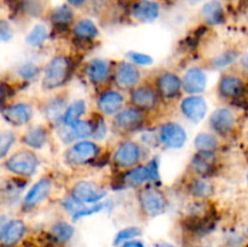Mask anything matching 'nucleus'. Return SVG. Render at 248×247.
Wrapping results in <instances>:
<instances>
[{
    "label": "nucleus",
    "mask_w": 248,
    "mask_h": 247,
    "mask_svg": "<svg viewBox=\"0 0 248 247\" xmlns=\"http://www.w3.org/2000/svg\"><path fill=\"white\" fill-rule=\"evenodd\" d=\"M72 62L63 55L55 56L45 65L41 85L46 91H53L64 86L70 77Z\"/></svg>",
    "instance_id": "nucleus-1"
},
{
    "label": "nucleus",
    "mask_w": 248,
    "mask_h": 247,
    "mask_svg": "<svg viewBox=\"0 0 248 247\" xmlns=\"http://www.w3.org/2000/svg\"><path fill=\"white\" fill-rule=\"evenodd\" d=\"M40 161L39 157L31 149H22L7 157L4 166L10 173L18 177H31L35 174Z\"/></svg>",
    "instance_id": "nucleus-2"
},
{
    "label": "nucleus",
    "mask_w": 248,
    "mask_h": 247,
    "mask_svg": "<svg viewBox=\"0 0 248 247\" xmlns=\"http://www.w3.org/2000/svg\"><path fill=\"white\" fill-rule=\"evenodd\" d=\"M138 202L140 211L149 218L157 217L166 211L167 199L156 186H143L138 193Z\"/></svg>",
    "instance_id": "nucleus-3"
},
{
    "label": "nucleus",
    "mask_w": 248,
    "mask_h": 247,
    "mask_svg": "<svg viewBox=\"0 0 248 247\" xmlns=\"http://www.w3.org/2000/svg\"><path fill=\"white\" fill-rule=\"evenodd\" d=\"M159 181V162L153 159L147 165H137L124 174V183L130 188H140L145 183Z\"/></svg>",
    "instance_id": "nucleus-4"
},
{
    "label": "nucleus",
    "mask_w": 248,
    "mask_h": 247,
    "mask_svg": "<svg viewBox=\"0 0 248 247\" xmlns=\"http://www.w3.org/2000/svg\"><path fill=\"white\" fill-rule=\"evenodd\" d=\"M98 144L92 140H79L68 148L64 154V160L68 165H72V166H82L93 160L98 155Z\"/></svg>",
    "instance_id": "nucleus-5"
},
{
    "label": "nucleus",
    "mask_w": 248,
    "mask_h": 247,
    "mask_svg": "<svg viewBox=\"0 0 248 247\" xmlns=\"http://www.w3.org/2000/svg\"><path fill=\"white\" fill-rule=\"evenodd\" d=\"M142 159V149L133 140H124L113 153V162L123 170H130L137 166Z\"/></svg>",
    "instance_id": "nucleus-6"
},
{
    "label": "nucleus",
    "mask_w": 248,
    "mask_h": 247,
    "mask_svg": "<svg viewBox=\"0 0 248 247\" xmlns=\"http://www.w3.org/2000/svg\"><path fill=\"white\" fill-rule=\"evenodd\" d=\"M157 138L164 147L170 148V149H179L184 147L186 143L188 135H186V128L181 124L169 121V123L162 124L159 127Z\"/></svg>",
    "instance_id": "nucleus-7"
},
{
    "label": "nucleus",
    "mask_w": 248,
    "mask_h": 247,
    "mask_svg": "<svg viewBox=\"0 0 248 247\" xmlns=\"http://www.w3.org/2000/svg\"><path fill=\"white\" fill-rule=\"evenodd\" d=\"M72 196L81 203H98L107 196V190L92 181H79L73 185Z\"/></svg>",
    "instance_id": "nucleus-8"
},
{
    "label": "nucleus",
    "mask_w": 248,
    "mask_h": 247,
    "mask_svg": "<svg viewBox=\"0 0 248 247\" xmlns=\"http://www.w3.org/2000/svg\"><path fill=\"white\" fill-rule=\"evenodd\" d=\"M114 84L121 91H132L140 80V72L137 65L131 62H120L114 70Z\"/></svg>",
    "instance_id": "nucleus-9"
},
{
    "label": "nucleus",
    "mask_w": 248,
    "mask_h": 247,
    "mask_svg": "<svg viewBox=\"0 0 248 247\" xmlns=\"http://www.w3.org/2000/svg\"><path fill=\"white\" fill-rule=\"evenodd\" d=\"M157 102H159V92L150 85L137 86L131 91L130 103L140 110H153L157 106Z\"/></svg>",
    "instance_id": "nucleus-10"
},
{
    "label": "nucleus",
    "mask_w": 248,
    "mask_h": 247,
    "mask_svg": "<svg viewBox=\"0 0 248 247\" xmlns=\"http://www.w3.org/2000/svg\"><path fill=\"white\" fill-rule=\"evenodd\" d=\"M155 87L159 92V96H161L162 98L173 99L183 90V82L176 73L162 72L155 80Z\"/></svg>",
    "instance_id": "nucleus-11"
},
{
    "label": "nucleus",
    "mask_w": 248,
    "mask_h": 247,
    "mask_svg": "<svg viewBox=\"0 0 248 247\" xmlns=\"http://www.w3.org/2000/svg\"><path fill=\"white\" fill-rule=\"evenodd\" d=\"M145 121V114L143 110L130 107L119 111L113 119L114 127L119 131H132L142 126Z\"/></svg>",
    "instance_id": "nucleus-12"
},
{
    "label": "nucleus",
    "mask_w": 248,
    "mask_h": 247,
    "mask_svg": "<svg viewBox=\"0 0 248 247\" xmlns=\"http://www.w3.org/2000/svg\"><path fill=\"white\" fill-rule=\"evenodd\" d=\"M181 111L189 121L198 124L203 120L206 113H207V103L203 97L198 94H190L182 99Z\"/></svg>",
    "instance_id": "nucleus-13"
},
{
    "label": "nucleus",
    "mask_w": 248,
    "mask_h": 247,
    "mask_svg": "<svg viewBox=\"0 0 248 247\" xmlns=\"http://www.w3.org/2000/svg\"><path fill=\"white\" fill-rule=\"evenodd\" d=\"M33 108L28 103H15L1 108L2 118L12 126H23L28 124L33 118Z\"/></svg>",
    "instance_id": "nucleus-14"
},
{
    "label": "nucleus",
    "mask_w": 248,
    "mask_h": 247,
    "mask_svg": "<svg viewBox=\"0 0 248 247\" xmlns=\"http://www.w3.org/2000/svg\"><path fill=\"white\" fill-rule=\"evenodd\" d=\"M125 98L118 90H107L102 92L97 98V109L103 115H116L123 110Z\"/></svg>",
    "instance_id": "nucleus-15"
},
{
    "label": "nucleus",
    "mask_w": 248,
    "mask_h": 247,
    "mask_svg": "<svg viewBox=\"0 0 248 247\" xmlns=\"http://www.w3.org/2000/svg\"><path fill=\"white\" fill-rule=\"evenodd\" d=\"M236 125V116L229 108H218L211 114L210 126L216 133L228 135Z\"/></svg>",
    "instance_id": "nucleus-16"
},
{
    "label": "nucleus",
    "mask_w": 248,
    "mask_h": 247,
    "mask_svg": "<svg viewBox=\"0 0 248 247\" xmlns=\"http://www.w3.org/2000/svg\"><path fill=\"white\" fill-rule=\"evenodd\" d=\"M131 16L140 23H150L160 16V5L155 0H137L131 7Z\"/></svg>",
    "instance_id": "nucleus-17"
},
{
    "label": "nucleus",
    "mask_w": 248,
    "mask_h": 247,
    "mask_svg": "<svg viewBox=\"0 0 248 247\" xmlns=\"http://www.w3.org/2000/svg\"><path fill=\"white\" fill-rule=\"evenodd\" d=\"M52 182L48 178H41L31 185V188L27 191L23 199V207L27 210L36 207L39 203L43 202L51 193Z\"/></svg>",
    "instance_id": "nucleus-18"
},
{
    "label": "nucleus",
    "mask_w": 248,
    "mask_h": 247,
    "mask_svg": "<svg viewBox=\"0 0 248 247\" xmlns=\"http://www.w3.org/2000/svg\"><path fill=\"white\" fill-rule=\"evenodd\" d=\"M183 90L188 94H200L205 91L207 84V77L205 70L200 67H191L182 77Z\"/></svg>",
    "instance_id": "nucleus-19"
},
{
    "label": "nucleus",
    "mask_w": 248,
    "mask_h": 247,
    "mask_svg": "<svg viewBox=\"0 0 248 247\" xmlns=\"http://www.w3.org/2000/svg\"><path fill=\"white\" fill-rule=\"evenodd\" d=\"M85 74L91 84L98 86V85L104 84L110 75V65L106 60L92 58L86 63Z\"/></svg>",
    "instance_id": "nucleus-20"
},
{
    "label": "nucleus",
    "mask_w": 248,
    "mask_h": 247,
    "mask_svg": "<svg viewBox=\"0 0 248 247\" xmlns=\"http://www.w3.org/2000/svg\"><path fill=\"white\" fill-rule=\"evenodd\" d=\"M245 92V81L237 75L225 74L218 82V93L224 98H237Z\"/></svg>",
    "instance_id": "nucleus-21"
},
{
    "label": "nucleus",
    "mask_w": 248,
    "mask_h": 247,
    "mask_svg": "<svg viewBox=\"0 0 248 247\" xmlns=\"http://www.w3.org/2000/svg\"><path fill=\"white\" fill-rule=\"evenodd\" d=\"M26 232V224L21 219H12L1 227L0 240L2 246L11 247L23 237Z\"/></svg>",
    "instance_id": "nucleus-22"
},
{
    "label": "nucleus",
    "mask_w": 248,
    "mask_h": 247,
    "mask_svg": "<svg viewBox=\"0 0 248 247\" xmlns=\"http://www.w3.org/2000/svg\"><path fill=\"white\" fill-rule=\"evenodd\" d=\"M201 18L207 26H219L225 19V11L223 4L218 0H210L201 7Z\"/></svg>",
    "instance_id": "nucleus-23"
},
{
    "label": "nucleus",
    "mask_w": 248,
    "mask_h": 247,
    "mask_svg": "<svg viewBox=\"0 0 248 247\" xmlns=\"http://www.w3.org/2000/svg\"><path fill=\"white\" fill-rule=\"evenodd\" d=\"M73 35L80 40H94L99 36V29L97 24L90 18H81L73 26Z\"/></svg>",
    "instance_id": "nucleus-24"
},
{
    "label": "nucleus",
    "mask_w": 248,
    "mask_h": 247,
    "mask_svg": "<svg viewBox=\"0 0 248 247\" xmlns=\"http://www.w3.org/2000/svg\"><path fill=\"white\" fill-rule=\"evenodd\" d=\"M85 111H86V102L84 99H78L70 103L65 108L62 116L65 127H74L75 125H78L81 121L82 116L85 115Z\"/></svg>",
    "instance_id": "nucleus-25"
},
{
    "label": "nucleus",
    "mask_w": 248,
    "mask_h": 247,
    "mask_svg": "<svg viewBox=\"0 0 248 247\" xmlns=\"http://www.w3.org/2000/svg\"><path fill=\"white\" fill-rule=\"evenodd\" d=\"M47 142V131L44 126L29 128L22 137V143L31 149H41Z\"/></svg>",
    "instance_id": "nucleus-26"
},
{
    "label": "nucleus",
    "mask_w": 248,
    "mask_h": 247,
    "mask_svg": "<svg viewBox=\"0 0 248 247\" xmlns=\"http://www.w3.org/2000/svg\"><path fill=\"white\" fill-rule=\"evenodd\" d=\"M69 131L64 133L62 137L63 142L64 143H75L79 140H84L85 138L92 136L93 133V126L91 125L90 121H80L78 125L74 127H68Z\"/></svg>",
    "instance_id": "nucleus-27"
},
{
    "label": "nucleus",
    "mask_w": 248,
    "mask_h": 247,
    "mask_svg": "<svg viewBox=\"0 0 248 247\" xmlns=\"http://www.w3.org/2000/svg\"><path fill=\"white\" fill-rule=\"evenodd\" d=\"M74 7L70 6L69 4H62L60 6H56L51 11L50 19L55 26L65 27L74 21Z\"/></svg>",
    "instance_id": "nucleus-28"
},
{
    "label": "nucleus",
    "mask_w": 248,
    "mask_h": 247,
    "mask_svg": "<svg viewBox=\"0 0 248 247\" xmlns=\"http://www.w3.org/2000/svg\"><path fill=\"white\" fill-rule=\"evenodd\" d=\"M191 167L200 176H206L213 171V153L198 152L191 159Z\"/></svg>",
    "instance_id": "nucleus-29"
},
{
    "label": "nucleus",
    "mask_w": 248,
    "mask_h": 247,
    "mask_svg": "<svg viewBox=\"0 0 248 247\" xmlns=\"http://www.w3.org/2000/svg\"><path fill=\"white\" fill-rule=\"evenodd\" d=\"M50 235L56 242H58V244H65V242L69 241L73 237V235H74V228H73V225L69 224L68 222L60 220V222H56L55 224L51 227Z\"/></svg>",
    "instance_id": "nucleus-30"
},
{
    "label": "nucleus",
    "mask_w": 248,
    "mask_h": 247,
    "mask_svg": "<svg viewBox=\"0 0 248 247\" xmlns=\"http://www.w3.org/2000/svg\"><path fill=\"white\" fill-rule=\"evenodd\" d=\"M218 139L213 133L201 132L194 139V147L201 153H215L218 149Z\"/></svg>",
    "instance_id": "nucleus-31"
},
{
    "label": "nucleus",
    "mask_w": 248,
    "mask_h": 247,
    "mask_svg": "<svg viewBox=\"0 0 248 247\" xmlns=\"http://www.w3.org/2000/svg\"><path fill=\"white\" fill-rule=\"evenodd\" d=\"M191 195L196 199H207L215 193V186L205 178H198L193 181L189 188Z\"/></svg>",
    "instance_id": "nucleus-32"
},
{
    "label": "nucleus",
    "mask_w": 248,
    "mask_h": 247,
    "mask_svg": "<svg viewBox=\"0 0 248 247\" xmlns=\"http://www.w3.org/2000/svg\"><path fill=\"white\" fill-rule=\"evenodd\" d=\"M48 39V31L44 24H36L31 28V31L27 34L26 43L31 47H40Z\"/></svg>",
    "instance_id": "nucleus-33"
},
{
    "label": "nucleus",
    "mask_w": 248,
    "mask_h": 247,
    "mask_svg": "<svg viewBox=\"0 0 248 247\" xmlns=\"http://www.w3.org/2000/svg\"><path fill=\"white\" fill-rule=\"evenodd\" d=\"M237 58H239V53L235 52V51H227V52L212 58L211 65L216 68V69H223V68L229 67L232 63L236 62Z\"/></svg>",
    "instance_id": "nucleus-34"
},
{
    "label": "nucleus",
    "mask_w": 248,
    "mask_h": 247,
    "mask_svg": "<svg viewBox=\"0 0 248 247\" xmlns=\"http://www.w3.org/2000/svg\"><path fill=\"white\" fill-rule=\"evenodd\" d=\"M142 234L140 228L137 227H127L121 229L120 232H116L115 237H114L113 245L114 246H119V245H123L124 242L130 241V240L135 239V237L140 236Z\"/></svg>",
    "instance_id": "nucleus-35"
},
{
    "label": "nucleus",
    "mask_w": 248,
    "mask_h": 247,
    "mask_svg": "<svg viewBox=\"0 0 248 247\" xmlns=\"http://www.w3.org/2000/svg\"><path fill=\"white\" fill-rule=\"evenodd\" d=\"M40 73V69L34 63H24L17 69V75L23 80H33Z\"/></svg>",
    "instance_id": "nucleus-36"
},
{
    "label": "nucleus",
    "mask_w": 248,
    "mask_h": 247,
    "mask_svg": "<svg viewBox=\"0 0 248 247\" xmlns=\"http://www.w3.org/2000/svg\"><path fill=\"white\" fill-rule=\"evenodd\" d=\"M127 58L131 61V63H133L137 67H149L154 62L152 56L145 55V53L142 52H137V51H128Z\"/></svg>",
    "instance_id": "nucleus-37"
},
{
    "label": "nucleus",
    "mask_w": 248,
    "mask_h": 247,
    "mask_svg": "<svg viewBox=\"0 0 248 247\" xmlns=\"http://www.w3.org/2000/svg\"><path fill=\"white\" fill-rule=\"evenodd\" d=\"M16 140V136L14 132H2L0 137V157L4 159L10 152L11 147Z\"/></svg>",
    "instance_id": "nucleus-38"
},
{
    "label": "nucleus",
    "mask_w": 248,
    "mask_h": 247,
    "mask_svg": "<svg viewBox=\"0 0 248 247\" xmlns=\"http://www.w3.org/2000/svg\"><path fill=\"white\" fill-rule=\"evenodd\" d=\"M103 208H104L103 202H98L97 205L91 206V207H89V208L84 207V208H81L80 211H78L77 213H74V215H73V219L77 220V219H80V218H82V217H86V216H91V215H93V213L101 212Z\"/></svg>",
    "instance_id": "nucleus-39"
},
{
    "label": "nucleus",
    "mask_w": 248,
    "mask_h": 247,
    "mask_svg": "<svg viewBox=\"0 0 248 247\" xmlns=\"http://www.w3.org/2000/svg\"><path fill=\"white\" fill-rule=\"evenodd\" d=\"M92 136H93V138L96 140L104 139V137L107 136V126L102 118H99L98 121L96 123V126L93 127V133H92Z\"/></svg>",
    "instance_id": "nucleus-40"
},
{
    "label": "nucleus",
    "mask_w": 248,
    "mask_h": 247,
    "mask_svg": "<svg viewBox=\"0 0 248 247\" xmlns=\"http://www.w3.org/2000/svg\"><path fill=\"white\" fill-rule=\"evenodd\" d=\"M23 9L28 12L29 15H39L41 11L40 2L38 0H24Z\"/></svg>",
    "instance_id": "nucleus-41"
},
{
    "label": "nucleus",
    "mask_w": 248,
    "mask_h": 247,
    "mask_svg": "<svg viewBox=\"0 0 248 247\" xmlns=\"http://www.w3.org/2000/svg\"><path fill=\"white\" fill-rule=\"evenodd\" d=\"M0 36H1L2 41H7L12 38V31L10 28V24L6 21L2 19L0 23Z\"/></svg>",
    "instance_id": "nucleus-42"
},
{
    "label": "nucleus",
    "mask_w": 248,
    "mask_h": 247,
    "mask_svg": "<svg viewBox=\"0 0 248 247\" xmlns=\"http://www.w3.org/2000/svg\"><path fill=\"white\" fill-rule=\"evenodd\" d=\"M240 67H241L242 72L246 75H248V53L240 58Z\"/></svg>",
    "instance_id": "nucleus-43"
},
{
    "label": "nucleus",
    "mask_w": 248,
    "mask_h": 247,
    "mask_svg": "<svg viewBox=\"0 0 248 247\" xmlns=\"http://www.w3.org/2000/svg\"><path fill=\"white\" fill-rule=\"evenodd\" d=\"M121 247H145L143 245L142 241H138V240H130V241H126L121 245Z\"/></svg>",
    "instance_id": "nucleus-44"
},
{
    "label": "nucleus",
    "mask_w": 248,
    "mask_h": 247,
    "mask_svg": "<svg viewBox=\"0 0 248 247\" xmlns=\"http://www.w3.org/2000/svg\"><path fill=\"white\" fill-rule=\"evenodd\" d=\"M87 2V0H67V4H69L72 7L79 9V7L84 6Z\"/></svg>",
    "instance_id": "nucleus-45"
},
{
    "label": "nucleus",
    "mask_w": 248,
    "mask_h": 247,
    "mask_svg": "<svg viewBox=\"0 0 248 247\" xmlns=\"http://www.w3.org/2000/svg\"><path fill=\"white\" fill-rule=\"evenodd\" d=\"M154 247H174V246H172V245H170V244H157V245H155Z\"/></svg>",
    "instance_id": "nucleus-46"
},
{
    "label": "nucleus",
    "mask_w": 248,
    "mask_h": 247,
    "mask_svg": "<svg viewBox=\"0 0 248 247\" xmlns=\"http://www.w3.org/2000/svg\"><path fill=\"white\" fill-rule=\"evenodd\" d=\"M161 1H164V2H170V1H174V0H161Z\"/></svg>",
    "instance_id": "nucleus-47"
},
{
    "label": "nucleus",
    "mask_w": 248,
    "mask_h": 247,
    "mask_svg": "<svg viewBox=\"0 0 248 247\" xmlns=\"http://www.w3.org/2000/svg\"><path fill=\"white\" fill-rule=\"evenodd\" d=\"M246 139H247V142H248V132L246 133Z\"/></svg>",
    "instance_id": "nucleus-48"
},
{
    "label": "nucleus",
    "mask_w": 248,
    "mask_h": 247,
    "mask_svg": "<svg viewBox=\"0 0 248 247\" xmlns=\"http://www.w3.org/2000/svg\"><path fill=\"white\" fill-rule=\"evenodd\" d=\"M246 178H247V182H248V172H247V176H246Z\"/></svg>",
    "instance_id": "nucleus-49"
},
{
    "label": "nucleus",
    "mask_w": 248,
    "mask_h": 247,
    "mask_svg": "<svg viewBox=\"0 0 248 247\" xmlns=\"http://www.w3.org/2000/svg\"><path fill=\"white\" fill-rule=\"evenodd\" d=\"M247 232H248V229H247Z\"/></svg>",
    "instance_id": "nucleus-50"
}]
</instances>
